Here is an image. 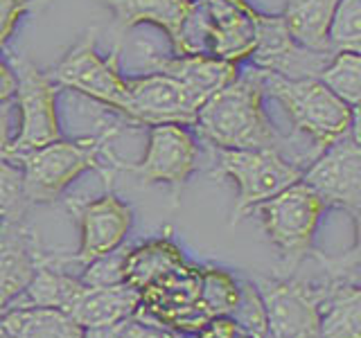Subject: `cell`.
<instances>
[{"label": "cell", "instance_id": "f546056e", "mask_svg": "<svg viewBox=\"0 0 361 338\" xmlns=\"http://www.w3.org/2000/svg\"><path fill=\"white\" fill-rule=\"evenodd\" d=\"M178 334L135 311L118 323V338H176Z\"/></svg>", "mask_w": 361, "mask_h": 338}, {"label": "cell", "instance_id": "7402d4cb", "mask_svg": "<svg viewBox=\"0 0 361 338\" xmlns=\"http://www.w3.org/2000/svg\"><path fill=\"white\" fill-rule=\"evenodd\" d=\"M9 338H82L84 330L61 309L11 307L0 313Z\"/></svg>", "mask_w": 361, "mask_h": 338}, {"label": "cell", "instance_id": "484cf974", "mask_svg": "<svg viewBox=\"0 0 361 338\" xmlns=\"http://www.w3.org/2000/svg\"><path fill=\"white\" fill-rule=\"evenodd\" d=\"M30 206L20 165L0 156V223L25 221Z\"/></svg>", "mask_w": 361, "mask_h": 338}, {"label": "cell", "instance_id": "7c38bea8", "mask_svg": "<svg viewBox=\"0 0 361 338\" xmlns=\"http://www.w3.org/2000/svg\"><path fill=\"white\" fill-rule=\"evenodd\" d=\"M255 48L248 59L259 70H269L287 79H316L334 52H316L302 48L289 34L285 18L267 16L255 9Z\"/></svg>", "mask_w": 361, "mask_h": 338}, {"label": "cell", "instance_id": "e575fe53", "mask_svg": "<svg viewBox=\"0 0 361 338\" xmlns=\"http://www.w3.org/2000/svg\"><path fill=\"white\" fill-rule=\"evenodd\" d=\"M0 338H9V334L5 332V327H3V323H0Z\"/></svg>", "mask_w": 361, "mask_h": 338}, {"label": "cell", "instance_id": "44dd1931", "mask_svg": "<svg viewBox=\"0 0 361 338\" xmlns=\"http://www.w3.org/2000/svg\"><path fill=\"white\" fill-rule=\"evenodd\" d=\"M185 264L183 253L172 239H149L135 248H129L124 255V282L129 287L142 291L152 282L163 277Z\"/></svg>", "mask_w": 361, "mask_h": 338}, {"label": "cell", "instance_id": "cb8c5ba5", "mask_svg": "<svg viewBox=\"0 0 361 338\" xmlns=\"http://www.w3.org/2000/svg\"><path fill=\"white\" fill-rule=\"evenodd\" d=\"M240 300V282L224 268H199V311L206 320L231 315Z\"/></svg>", "mask_w": 361, "mask_h": 338}, {"label": "cell", "instance_id": "d6a6232c", "mask_svg": "<svg viewBox=\"0 0 361 338\" xmlns=\"http://www.w3.org/2000/svg\"><path fill=\"white\" fill-rule=\"evenodd\" d=\"M11 111H14V101H0V156L5 158L11 142Z\"/></svg>", "mask_w": 361, "mask_h": 338}, {"label": "cell", "instance_id": "d590c367", "mask_svg": "<svg viewBox=\"0 0 361 338\" xmlns=\"http://www.w3.org/2000/svg\"><path fill=\"white\" fill-rule=\"evenodd\" d=\"M176 338H199L197 334H183V336H176Z\"/></svg>", "mask_w": 361, "mask_h": 338}, {"label": "cell", "instance_id": "ac0fdd59", "mask_svg": "<svg viewBox=\"0 0 361 338\" xmlns=\"http://www.w3.org/2000/svg\"><path fill=\"white\" fill-rule=\"evenodd\" d=\"M149 70L174 77L201 104L212 93L224 88L231 79L237 77L235 63L214 59V56H206V54H174L167 56V59H156L149 65Z\"/></svg>", "mask_w": 361, "mask_h": 338}, {"label": "cell", "instance_id": "1f68e13d", "mask_svg": "<svg viewBox=\"0 0 361 338\" xmlns=\"http://www.w3.org/2000/svg\"><path fill=\"white\" fill-rule=\"evenodd\" d=\"M197 336L199 338H251L235 325V320L231 318V315H217V318H210L197 332Z\"/></svg>", "mask_w": 361, "mask_h": 338}, {"label": "cell", "instance_id": "30bf717a", "mask_svg": "<svg viewBox=\"0 0 361 338\" xmlns=\"http://www.w3.org/2000/svg\"><path fill=\"white\" fill-rule=\"evenodd\" d=\"M300 180L321 196L325 206L345 210L357 228L361 206L359 129L348 131L341 138L323 146L321 156L307 169H302Z\"/></svg>", "mask_w": 361, "mask_h": 338}, {"label": "cell", "instance_id": "836d02e7", "mask_svg": "<svg viewBox=\"0 0 361 338\" xmlns=\"http://www.w3.org/2000/svg\"><path fill=\"white\" fill-rule=\"evenodd\" d=\"M16 93V77L11 65L0 56V101H7V99H14Z\"/></svg>", "mask_w": 361, "mask_h": 338}, {"label": "cell", "instance_id": "9a60e30c", "mask_svg": "<svg viewBox=\"0 0 361 338\" xmlns=\"http://www.w3.org/2000/svg\"><path fill=\"white\" fill-rule=\"evenodd\" d=\"M45 255L25 221L0 223V313L25 291Z\"/></svg>", "mask_w": 361, "mask_h": 338}, {"label": "cell", "instance_id": "83f0119b", "mask_svg": "<svg viewBox=\"0 0 361 338\" xmlns=\"http://www.w3.org/2000/svg\"><path fill=\"white\" fill-rule=\"evenodd\" d=\"M231 318L244 334H248L251 338L267 336V332H269L267 311H264L262 298H259L253 282H240V300H237V307L233 309Z\"/></svg>", "mask_w": 361, "mask_h": 338}, {"label": "cell", "instance_id": "8992f818", "mask_svg": "<svg viewBox=\"0 0 361 338\" xmlns=\"http://www.w3.org/2000/svg\"><path fill=\"white\" fill-rule=\"evenodd\" d=\"M11 70L16 77V106L20 113L18 133L11 138L7 158L18 156L61 138L59 113H56V86L48 73L39 70L27 56L11 54Z\"/></svg>", "mask_w": 361, "mask_h": 338}, {"label": "cell", "instance_id": "9c48e42d", "mask_svg": "<svg viewBox=\"0 0 361 338\" xmlns=\"http://www.w3.org/2000/svg\"><path fill=\"white\" fill-rule=\"evenodd\" d=\"M116 169L129 172L145 185L167 183L172 185L174 196H178L190 176L199 169V144L185 127L180 124H156L149 127L145 158L138 163H122L111 156Z\"/></svg>", "mask_w": 361, "mask_h": 338}, {"label": "cell", "instance_id": "7a4b0ae2", "mask_svg": "<svg viewBox=\"0 0 361 338\" xmlns=\"http://www.w3.org/2000/svg\"><path fill=\"white\" fill-rule=\"evenodd\" d=\"M257 73L264 95L280 101L293 129L310 135L319 149L357 129V108L343 104L319 79H287L269 70H259V68Z\"/></svg>", "mask_w": 361, "mask_h": 338}, {"label": "cell", "instance_id": "3957f363", "mask_svg": "<svg viewBox=\"0 0 361 338\" xmlns=\"http://www.w3.org/2000/svg\"><path fill=\"white\" fill-rule=\"evenodd\" d=\"M116 129L84 140H54L16 158L23 169L25 194L32 206H48L61 199L63 192L88 169L104 174L99 154L111 140Z\"/></svg>", "mask_w": 361, "mask_h": 338}, {"label": "cell", "instance_id": "8fae6325", "mask_svg": "<svg viewBox=\"0 0 361 338\" xmlns=\"http://www.w3.org/2000/svg\"><path fill=\"white\" fill-rule=\"evenodd\" d=\"M127 82V120L140 127L180 124L192 127L201 101L174 77L149 70L140 77H124Z\"/></svg>", "mask_w": 361, "mask_h": 338}, {"label": "cell", "instance_id": "5bb4252c", "mask_svg": "<svg viewBox=\"0 0 361 338\" xmlns=\"http://www.w3.org/2000/svg\"><path fill=\"white\" fill-rule=\"evenodd\" d=\"M206 54L240 63L255 48V9L246 0H201Z\"/></svg>", "mask_w": 361, "mask_h": 338}, {"label": "cell", "instance_id": "52a82bcc", "mask_svg": "<svg viewBox=\"0 0 361 338\" xmlns=\"http://www.w3.org/2000/svg\"><path fill=\"white\" fill-rule=\"evenodd\" d=\"M118 54L120 48H116L109 59L97 54L93 27L63 54V59L48 75L59 88L75 90L127 118V82L118 68Z\"/></svg>", "mask_w": 361, "mask_h": 338}, {"label": "cell", "instance_id": "ffe728a7", "mask_svg": "<svg viewBox=\"0 0 361 338\" xmlns=\"http://www.w3.org/2000/svg\"><path fill=\"white\" fill-rule=\"evenodd\" d=\"M84 282L63 270L52 255H45L37 273L30 280L25 291L9 304L11 307H50L68 311V307L82 293Z\"/></svg>", "mask_w": 361, "mask_h": 338}, {"label": "cell", "instance_id": "e0dca14e", "mask_svg": "<svg viewBox=\"0 0 361 338\" xmlns=\"http://www.w3.org/2000/svg\"><path fill=\"white\" fill-rule=\"evenodd\" d=\"M140 307V291L129 287L127 282L111 287H86L77 296V300L68 307V315L82 327H102L113 325L133 315Z\"/></svg>", "mask_w": 361, "mask_h": 338}, {"label": "cell", "instance_id": "2e32d148", "mask_svg": "<svg viewBox=\"0 0 361 338\" xmlns=\"http://www.w3.org/2000/svg\"><path fill=\"white\" fill-rule=\"evenodd\" d=\"M116 20L118 37L138 25H154L167 34L172 50H178L180 27L188 16V0H97Z\"/></svg>", "mask_w": 361, "mask_h": 338}, {"label": "cell", "instance_id": "6da1fadb", "mask_svg": "<svg viewBox=\"0 0 361 338\" xmlns=\"http://www.w3.org/2000/svg\"><path fill=\"white\" fill-rule=\"evenodd\" d=\"M262 82L257 68L237 73L197 111L195 131L214 149H278L285 138L262 106Z\"/></svg>", "mask_w": 361, "mask_h": 338}, {"label": "cell", "instance_id": "d6986e66", "mask_svg": "<svg viewBox=\"0 0 361 338\" xmlns=\"http://www.w3.org/2000/svg\"><path fill=\"white\" fill-rule=\"evenodd\" d=\"M319 336L361 338V289L359 282L321 280Z\"/></svg>", "mask_w": 361, "mask_h": 338}, {"label": "cell", "instance_id": "603a6c76", "mask_svg": "<svg viewBox=\"0 0 361 338\" xmlns=\"http://www.w3.org/2000/svg\"><path fill=\"white\" fill-rule=\"evenodd\" d=\"M338 0H287L285 25L293 41L316 52H332L327 45V30Z\"/></svg>", "mask_w": 361, "mask_h": 338}, {"label": "cell", "instance_id": "ba28073f", "mask_svg": "<svg viewBox=\"0 0 361 338\" xmlns=\"http://www.w3.org/2000/svg\"><path fill=\"white\" fill-rule=\"evenodd\" d=\"M255 289L267 311V338H321V282L302 280L293 273L280 277H257Z\"/></svg>", "mask_w": 361, "mask_h": 338}, {"label": "cell", "instance_id": "4316f807", "mask_svg": "<svg viewBox=\"0 0 361 338\" xmlns=\"http://www.w3.org/2000/svg\"><path fill=\"white\" fill-rule=\"evenodd\" d=\"M332 52L361 54V0H338L327 30Z\"/></svg>", "mask_w": 361, "mask_h": 338}, {"label": "cell", "instance_id": "4dcf8cb0", "mask_svg": "<svg viewBox=\"0 0 361 338\" xmlns=\"http://www.w3.org/2000/svg\"><path fill=\"white\" fill-rule=\"evenodd\" d=\"M39 7V0H0V50L9 43L18 20Z\"/></svg>", "mask_w": 361, "mask_h": 338}, {"label": "cell", "instance_id": "d4e9b609", "mask_svg": "<svg viewBox=\"0 0 361 338\" xmlns=\"http://www.w3.org/2000/svg\"><path fill=\"white\" fill-rule=\"evenodd\" d=\"M319 82L332 95L348 104L350 108H359L361 99V56L355 52H334L325 63Z\"/></svg>", "mask_w": 361, "mask_h": 338}, {"label": "cell", "instance_id": "f1b7e54d", "mask_svg": "<svg viewBox=\"0 0 361 338\" xmlns=\"http://www.w3.org/2000/svg\"><path fill=\"white\" fill-rule=\"evenodd\" d=\"M124 255H127V248H116L106 255H102L93 262H88L84 266L82 280L86 287H111V284H120L124 282Z\"/></svg>", "mask_w": 361, "mask_h": 338}, {"label": "cell", "instance_id": "4fadbf2b", "mask_svg": "<svg viewBox=\"0 0 361 338\" xmlns=\"http://www.w3.org/2000/svg\"><path fill=\"white\" fill-rule=\"evenodd\" d=\"M79 225V251L61 262H75L86 266L93 259L106 255L122 246L133 223V212L109 189L93 201H68Z\"/></svg>", "mask_w": 361, "mask_h": 338}, {"label": "cell", "instance_id": "277c9868", "mask_svg": "<svg viewBox=\"0 0 361 338\" xmlns=\"http://www.w3.org/2000/svg\"><path fill=\"white\" fill-rule=\"evenodd\" d=\"M325 203L302 180L282 189L280 194L259 203L262 228L282 259V275H293L296 268L312 255L316 225L321 221Z\"/></svg>", "mask_w": 361, "mask_h": 338}, {"label": "cell", "instance_id": "8d00e7d4", "mask_svg": "<svg viewBox=\"0 0 361 338\" xmlns=\"http://www.w3.org/2000/svg\"><path fill=\"white\" fill-rule=\"evenodd\" d=\"M188 3H192V0H188Z\"/></svg>", "mask_w": 361, "mask_h": 338}, {"label": "cell", "instance_id": "5b68a950", "mask_svg": "<svg viewBox=\"0 0 361 338\" xmlns=\"http://www.w3.org/2000/svg\"><path fill=\"white\" fill-rule=\"evenodd\" d=\"M214 172L237 185V201L231 225L240 223L259 203L298 183L302 167L287 161L278 149H214L210 146Z\"/></svg>", "mask_w": 361, "mask_h": 338}]
</instances>
